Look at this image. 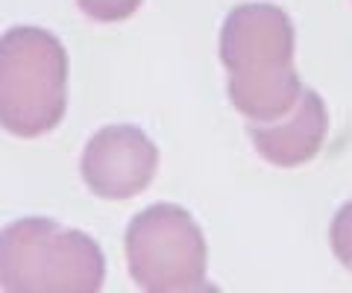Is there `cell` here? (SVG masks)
Masks as SVG:
<instances>
[{"label": "cell", "instance_id": "cell-1", "mask_svg": "<svg viewBox=\"0 0 352 293\" xmlns=\"http://www.w3.org/2000/svg\"><path fill=\"white\" fill-rule=\"evenodd\" d=\"M106 279L100 244L47 217H24L0 229V290L97 293Z\"/></svg>", "mask_w": 352, "mask_h": 293}, {"label": "cell", "instance_id": "cell-2", "mask_svg": "<svg viewBox=\"0 0 352 293\" xmlns=\"http://www.w3.org/2000/svg\"><path fill=\"white\" fill-rule=\"evenodd\" d=\"M68 108V53L41 27L0 36V129L38 138L56 129Z\"/></svg>", "mask_w": 352, "mask_h": 293}, {"label": "cell", "instance_id": "cell-3", "mask_svg": "<svg viewBox=\"0 0 352 293\" xmlns=\"http://www.w3.org/2000/svg\"><path fill=\"white\" fill-rule=\"evenodd\" d=\"M126 267L147 293L206 290L208 249L194 217L179 205L162 202L138 211L126 226Z\"/></svg>", "mask_w": 352, "mask_h": 293}, {"label": "cell", "instance_id": "cell-4", "mask_svg": "<svg viewBox=\"0 0 352 293\" xmlns=\"http://www.w3.org/2000/svg\"><path fill=\"white\" fill-rule=\"evenodd\" d=\"M159 170V150L138 126H106L82 150L80 173L100 200H129L144 191Z\"/></svg>", "mask_w": 352, "mask_h": 293}, {"label": "cell", "instance_id": "cell-5", "mask_svg": "<svg viewBox=\"0 0 352 293\" xmlns=\"http://www.w3.org/2000/svg\"><path fill=\"white\" fill-rule=\"evenodd\" d=\"M217 50L229 77L288 68L296 50L294 24L273 3H241L223 21Z\"/></svg>", "mask_w": 352, "mask_h": 293}, {"label": "cell", "instance_id": "cell-6", "mask_svg": "<svg viewBox=\"0 0 352 293\" xmlns=\"http://www.w3.org/2000/svg\"><path fill=\"white\" fill-rule=\"evenodd\" d=\"M329 135V112L317 91H302L288 115L270 124H250L256 153L276 167H300L323 150Z\"/></svg>", "mask_w": 352, "mask_h": 293}, {"label": "cell", "instance_id": "cell-7", "mask_svg": "<svg viewBox=\"0 0 352 293\" xmlns=\"http://www.w3.org/2000/svg\"><path fill=\"white\" fill-rule=\"evenodd\" d=\"M302 82L294 65L264 73H238L229 77V100L250 124H270L288 115L300 103Z\"/></svg>", "mask_w": 352, "mask_h": 293}, {"label": "cell", "instance_id": "cell-8", "mask_svg": "<svg viewBox=\"0 0 352 293\" xmlns=\"http://www.w3.org/2000/svg\"><path fill=\"white\" fill-rule=\"evenodd\" d=\"M144 0H76V6L100 24H115V21H126L129 15L138 12Z\"/></svg>", "mask_w": 352, "mask_h": 293}, {"label": "cell", "instance_id": "cell-9", "mask_svg": "<svg viewBox=\"0 0 352 293\" xmlns=\"http://www.w3.org/2000/svg\"><path fill=\"white\" fill-rule=\"evenodd\" d=\"M329 244L340 264L352 273V200L335 214L332 229H329Z\"/></svg>", "mask_w": 352, "mask_h": 293}]
</instances>
